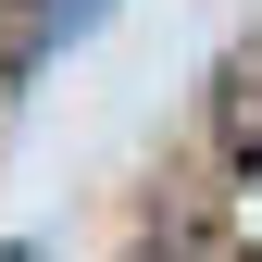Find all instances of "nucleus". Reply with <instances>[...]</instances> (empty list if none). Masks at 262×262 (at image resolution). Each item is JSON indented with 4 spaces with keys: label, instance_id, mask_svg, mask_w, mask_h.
Segmentation results:
<instances>
[{
    "label": "nucleus",
    "instance_id": "f257e3e1",
    "mask_svg": "<svg viewBox=\"0 0 262 262\" xmlns=\"http://www.w3.org/2000/svg\"><path fill=\"white\" fill-rule=\"evenodd\" d=\"M212 113H225V138H237V150H262V38L225 62V100H212Z\"/></svg>",
    "mask_w": 262,
    "mask_h": 262
},
{
    "label": "nucleus",
    "instance_id": "f03ea898",
    "mask_svg": "<svg viewBox=\"0 0 262 262\" xmlns=\"http://www.w3.org/2000/svg\"><path fill=\"white\" fill-rule=\"evenodd\" d=\"M38 50V13H25V0H0V62H25Z\"/></svg>",
    "mask_w": 262,
    "mask_h": 262
},
{
    "label": "nucleus",
    "instance_id": "20e7f679",
    "mask_svg": "<svg viewBox=\"0 0 262 262\" xmlns=\"http://www.w3.org/2000/svg\"><path fill=\"white\" fill-rule=\"evenodd\" d=\"M0 262H25V250H0Z\"/></svg>",
    "mask_w": 262,
    "mask_h": 262
},
{
    "label": "nucleus",
    "instance_id": "7ed1b4c3",
    "mask_svg": "<svg viewBox=\"0 0 262 262\" xmlns=\"http://www.w3.org/2000/svg\"><path fill=\"white\" fill-rule=\"evenodd\" d=\"M113 13V0H50V25H62V38H75V25H100Z\"/></svg>",
    "mask_w": 262,
    "mask_h": 262
}]
</instances>
